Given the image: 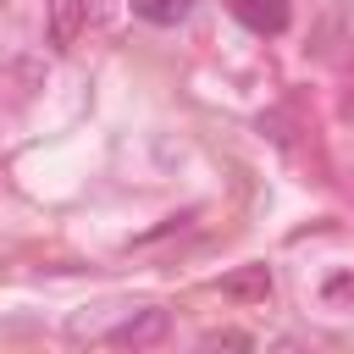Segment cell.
Masks as SVG:
<instances>
[{"instance_id":"cell-7","label":"cell","mask_w":354,"mask_h":354,"mask_svg":"<svg viewBox=\"0 0 354 354\" xmlns=\"http://www.w3.org/2000/svg\"><path fill=\"white\" fill-rule=\"evenodd\" d=\"M205 348H249L243 332H205Z\"/></svg>"},{"instance_id":"cell-3","label":"cell","mask_w":354,"mask_h":354,"mask_svg":"<svg viewBox=\"0 0 354 354\" xmlns=\"http://www.w3.org/2000/svg\"><path fill=\"white\" fill-rule=\"evenodd\" d=\"M83 22H88V6L83 0H50V44L55 50H72L77 33H83Z\"/></svg>"},{"instance_id":"cell-6","label":"cell","mask_w":354,"mask_h":354,"mask_svg":"<svg viewBox=\"0 0 354 354\" xmlns=\"http://www.w3.org/2000/svg\"><path fill=\"white\" fill-rule=\"evenodd\" d=\"M321 299H326V304H343V310H354V271H332V277L321 282Z\"/></svg>"},{"instance_id":"cell-5","label":"cell","mask_w":354,"mask_h":354,"mask_svg":"<svg viewBox=\"0 0 354 354\" xmlns=\"http://www.w3.org/2000/svg\"><path fill=\"white\" fill-rule=\"evenodd\" d=\"M133 11H138L144 22H155V28H177V22L194 11V0H133Z\"/></svg>"},{"instance_id":"cell-1","label":"cell","mask_w":354,"mask_h":354,"mask_svg":"<svg viewBox=\"0 0 354 354\" xmlns=\"http://www.w3.org/2000/svg\"><path fill=\"white\" fill-rule=\"evenodd\" d=\"M166 310H138V315H127L122 326H111V343L116 348H149V343H160L166 337Z\"/></svg>"},{"instance_id":"cell-2","label":"cell","mask_w":354,"mask_h":354,"mask_svg":"<svg viewBox=\"0 0 354 354\" xmlns=\"http://www.w3.org/2000/svg\"><path fill=\"white\" fill-rule=\"evenodd\" d=\"M232 17L249 33H282L288 28V0H232Z\"/></svg>"},{"instance_id":"cell-4","label":"cell","mask_w":354,"mask_h":354,"mask_svg":"<svg viewBox=\"0 0 354 354\" xmlns=\"http://www.w3.org/2000/svg\"><path fill=\"white\" fill-rule=\"evenodd\" d=\"M221 299H271V266H238L221 277Z\"/></svg>"}]
</instances>
